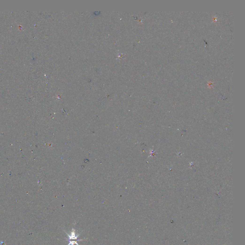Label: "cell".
Returning a JSON list of instances; mask_svg holds the SVG:
<instances>
[{
    "label": "cell",
    "instance_id": "6da1fadb",
    "mask_svg": "<svg viewBox=\"0 0 245 245\" xmlns=\"http://www.w3.org/2000/svg\"><path fill=\"white\" fill-rule=\"evenodd\" d=\"M67 235L69 236V240H70L71 239H77L78 238V237H79V235H77L76 236V234H75V230H74V229H73V230H72V232L71 233L70 235H69L68 234V233H66Z\"/></svg>",
    "mask_w": 245,
    "mask_h": 245
}]
</instances>
